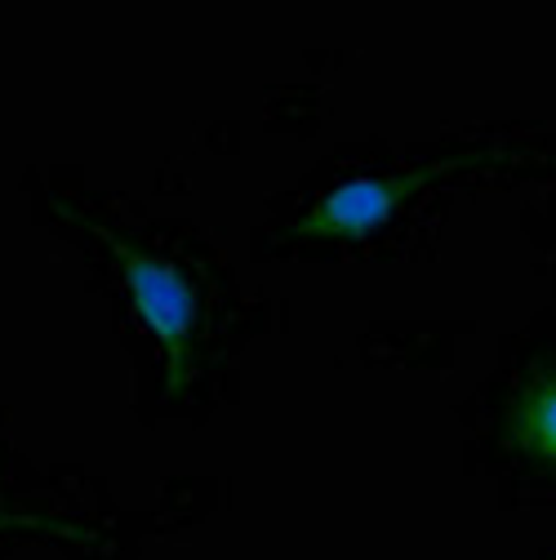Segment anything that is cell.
<instances>
[{"mask_svg": "<svg viewBox=\"0 0 556 560\" xmlns=\"http://www.w3.org/2000/svg\"><path fill=\"white\" fill-rule=\"evenodd\" d=\"M23 542H54L67 556H85L107 542V525L81 512L62 485L40 494H0V560H14Z\"/></svg>", "mask_w": 556, "mask_h": 560, "instance_id": "cell-3", "label": "cell"}, {"mask_svg": "<svg viewBox=\"0 0 556 560\" xmlns=\"http://www.w3.org/2000/svg\"><path fill=\"white\" fill-rule=\"evenodd\" d=\"M54 485H58L54 471L32 467L14 450L10 432H5V413H0V494H40V489H54Z\"/></svg>", "mask_w": 556, "mask_h": 560, "instance_id": "cell-5", "label": "cell"}, {"mask_svg": "<svg viewBox=\"0 0 556 560\" xmlns=\"http://www.w3.org/2000/svg\"><path fill=\"white\" fill-rule=\"evenodd\" d=\"M499 152L463 148L445 156H424L409 165L357 170L321 183L294 214L276 228V249H366L383 241L414 205H424L441 183L499 165Z\"/></svg>", "mask_w": 556, "mask_h": 560, "instance_id": "cell-2", "label": "cell"}, {"mask_svg": "<svg viewBox=\"0 0 556 560\" xmlns=\"http://www.w3.org/2000/svg\"><path fill=\"white\" fill-rule=\"evenodd\" d=\"M508 436L538 463H556V374H534L512 405Z\"/></svg>", "mask_w": 556, "mask_h": 560, "instance_id": "cell-4", "label": "cell"}, {"mask_svg": "<svg viewBox=\"0 0 556 560\" xmlns=\"http://www.w3.org/2000/svg\"><path fill=\"white\" fill-rule=\"evenodd\" d=\"M32 219L54 236L77 241L90 267L120 299L134 338L143 342L152 392L165 409H183L210 387L219 357V280L178 249L165 232H138L120 219V205L67 187L58 170L23 178Z\"/></svg>", "mask_w": 556, "mask_h": 560, "instance_id": "cell-1", "label": "cell"}]
</instances>
